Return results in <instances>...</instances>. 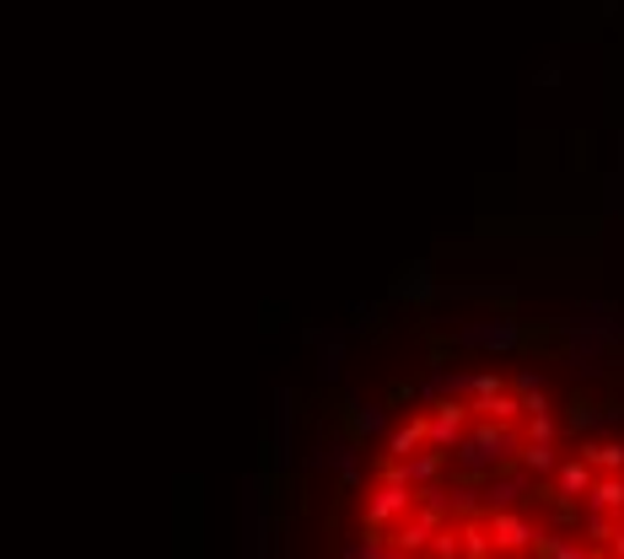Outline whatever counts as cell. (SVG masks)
I'll return each mask as SVG.
<instances>
[{
  "instance_id": "1",
  "label": "cell",
  "mask_w": 624,
  "mask_h": 559,
  "mask_svg": "<svg viewBox=\"0 0 624 559\" xmlns=\"http://www.w3.org/2000/svg\"><path fill=\"white\" fill-rule=\"evenodd\" d=\"M496 538L506 544V549H522V544H528V527H522L517 517H496Z\"/></svg>"
},
{
  "instance_id": "2",
  "label": "cell",
  "mask_w": 624,
  "mask_h": 559,
  "mask_svg": "<svg viewBox=\"0 0 624 559\" xmlns=\"http://www.w3.org/2000/svg\"><path fill=\"white\" fill-rule=\"evenodd\" d=\"M586 484H592V474H586L582 463H565L560 468V495H582Z\"/></svg>"
}]
</instances>
